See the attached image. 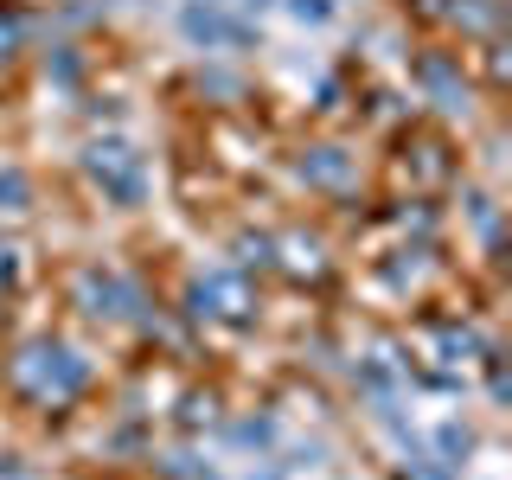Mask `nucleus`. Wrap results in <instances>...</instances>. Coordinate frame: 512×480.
<instances>
[{"mask_svg":"<svg viewBox=\"0 0 512 480\" xmlns=\"http://www.w3.org/2000/svg\"><path fill=\"white\" fill-rule=\"evenodd\" d=\"M180 32L192 45H205V52H244V45L256 39L250 20H237V13H224V0H186L180 7Z\"/></svg>","mask_w":512,"mask_h":480,"instance_id":"nucleus-1","label":"nucleus"},{"mask_svg":"<svg viewBox=\"0 0 512 480\" xmlns=\"http://www.w3.org/2000/svg\"><path fill=\"white\" fill-rule=\"evenodd\" d=\"M20 378H26L39 397H71V391H84L90 365L77 359L71 346H32L26 359H20Z\"/></svg>","mask_w":512,"mask_h":480,"instance_id":"nucleus-2","label":"nucleus"},{"mask_svg":"<svg viewBox=\"0 0 512 480\" xmlns=\"http://www.w3.org/2000/svg\"><path fill=\"white\" fill-rule=\"evenodd\" d=\"M90 173L109 186V199H122V205H135L141 199V154H128L122 141H109V148H90Z\"/></svg>","mask_w":512,"mask_h":480,"instance_id":"nucleus-3","label":"nucleus"},{"mask_svg":"<svg viewBox=\"0 0 512 480\" xmlns=\"http://www.w3.org/2000/svg\"><path fill=\"white\" fill-rule=\"evenodd\" d=\"M346 173H352V167H346L340 148H314L308 160H301V180H314V186H340Z\"/></svg>","mask_w":512,"mask_h":480,"instance_id":"nucleus-4","label":"nucleus"},{"mask_svg":"<svg viewBox=\"0 0 512 480\" xmlns=\"http://www.w3.org/2000/svg\"><path fill=\"white\" fill-rule=\"evenodd\" d=\"M288 13H295L301 26H327L333 13H340V0H288Z\"/></svg>","mask_w":512,"mask_h":480,"instance_id":"nucleus-5","label":"nucleus"},{"mask_svg":"<svg viewBox=\"0 0 512 480\" xmlns=\"http://www.w3.org/2000/svg\"><path fill=\"white\" fill-rule=\"evenodd\" d=\"M231 442H244V448H263V442H276V423L250 416V423H237V429H231Z\"/></svg>","mask_w":512,"mask_h":480,"instance_id":"nucleus-6","label":"nucleus"},{"mask_svg":"<svg viewBox=\"0 0 512 480\" xmlns=\"http://www.w3.org/2000/svg\"><path fill=\"white\" fill-rule=\"evenodd\" d=\"M0 199H13V205L26 199V180H20V173H7V180H0Z\"/></svg>","mask_w":512,"mask_h":480,"instance_id":"nucleus-7","label":"nucleus"}]
</instances>
